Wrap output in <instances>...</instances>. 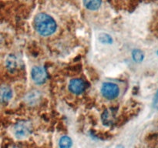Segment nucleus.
<instances>
[{
    "label": "nucleus",
    "mask_w": 158,
    "mask_h": 148,
    "mask_svg": "<svg viewBox=\"0 0 158 148\" xmlns=\"http://www.w3.org/2000/svg\"><path fill=\"white\" fill-rule=\"evenodd\" d=\"M35 31L43 36H48L53 34L56 30V23L52 17L46 13H40L34 19Z\"/></svg>",
    "instance_id": "f257e3e1"
},
{
    "label": "nucleus",
    "mask_w": 158,
    "mask_h": 148,
    "mask_svg": "<svg viewBox=\"0 0 158 148\" xmlns=\"http://www.w3.org/2000/svg\"><path fill=\"white\" fill-rule=\"evenodd\" d=\"M101 93L107 100H114L119 96L120 88L115 83H104L102 85Z\"/></svg>",
    "instance_id": "f03ea898"
},
{
    "label": "nucleus",
    "mask_w": 158,
    "mask_h": 148,
    "mask_svg": "<svg viewBox=\"0 0 158 148\" xmlns=\"http://www.w3.org/2000/svg\"><path fill=\"white\" fill-rule=\"evenodd\" d=\"M32 131V127L29 122H19L14 126V134L18 139H25L29 137Z\"/></svg>",
    "instance_id": "7ed1b4c3"
},
{
    "label": "nucleus",
    "mask_w": 158,
    "mask_h": 148,
    "mask_svg": "<svg viewBox=\"0 0 158 148\" xmlns=\"http://www.w3.org/2000/svg\"><path fill=\"white\" fill-rule=\"evenodd\" d=\"M32 80L36 84H43L47 80V72L43 66H34L31 71Z\"/></svg>",
    "instance_id": "20e7f679"
},
{
    "label": "nucleus",
    "mask_w": 158,
    "mask_h": 148,
    "mask_svg": "<svg viewBox=\"0 0 158 148\" xmlns=\"http://www.w3.org/2000/svg\"><path fill=\"white\" fill-rule=\"evenodd\" d=\"M69 89L73 93L79 95V94L83 93L85 91L86 84L81 79H73L69 82Z\"/></svg>",
    "instance_id": "39448f33"
},
{
    "label": "nucleus",
    "mask_w": 158,
    "mask_h": 148,
    "mask_svg": "<svg viewBox=\"0 0 158 148\" xmlns=\"http://www.w3.org/2000/svg\"><path fill=\"white\" fill-rule=\"evenodd\" d=\"M116 120V109L109 108L106 109L102 114V122L105 126H111L115 123Z\"/></svg>",
    "instance_id": "423d86ee"
},
{
    "label": "nucleus",
    "mask_w": 158,
    "mask_h": 148,
    "mask_svg": "<svg viewBox=\"0 0 158 148\" xmlns=\"http://www.w3.org/2000/svg\"><path fill=\"white\" fill-rule=\"evenodd\" d=\"M41 97L42 95L40 91L37 90V89H33L26 94L25 97V101L28 105L34 106L40 102V100H41Z\"/></svg>",
    "instance_id": "0eeeda50"
},
{
    "label": "nucleus",
    "mask_w": 158,
    "mask_h": 148,
    "mask_svg": "<svg viewBox=\"0 0 158 148\" xmlns=\"http://www.w3.org/2000/svg\"><path fill=\"white\" fill-rule=\"evenodd\" d=\"M12 97V90L9 86H0V103H8Z\"/></svg>",
    "instance_id": "6e6552de"
},
{
    "label": "nucleus",
    "mask_w": 158,
    "mask_h": 148,
    "mask_svg": "<svg viewBox=\"0 0 158 148\" xmlns=\"http://www.w3.org/2000/svg\"><path fill=\"white\" fill-rule=\"evenodd\" d=\"M102 0H83V5L89 10L95 11L100 9Z\"/></svg>",
    "instance_id": "1a4fd4ad"
},
{
    "label": "nucleus",
    "mask_w": 158,
    "mask_h": 148,
    "mask_svg": "<svg viewBox=\"0 0 158 148\" xmlns=\"http://www.w3.org/2000/svg\"><path fill=\"white\" fill-rule=\"evenodd\" d=\"M6 68L9 72H14L17 67V59L14 55H9L6 61Z\"/></svg>",
    "instance_id": "9d476101"
},
{
    "label": "nucleus",
    "mask_w": 158,
    "mask_h": 148,
    "mask_svg": "<svg viewBox=\"0 0 158 148\" xmlns=\"http://www.w3.org/2000/svg\"><path fill=\"white\" fill-rule=\"evenodd\" d=\"M73 145V141L71 138L68 136H63L60 140V148H71Z\"/></svg>",
    "instance_id": "9b49d317"
},
{
    "label": "nucleus",
    "mask_w": 158,
    "mask_h": 148,
    "mask_svg": "<svg viewBox=\"0 0 158 148\" xmlns=\"http://www.w3.org/2000/svg\"><path fill=\"white\" fill-rule=\"evenodd\" d=\"M133 60L137 63H140L144 59V53L140 49H134L132 52Z\"/></svg>",
    "instance_id": "f8f14e48"
},
{
    "label": "nucleus",
    "mask_w": 158,
    "mask_h": 148,
    "mask_svg": "<svg viewBox=\"0 0 158 148\" xmlns=\"http://www.w3.org/2000/svg\"><path fill=\"white\" fill-rule=\"evenodd\" d=\"M98 39L100 43L104 44H111L113 43L112 37L106 33H100L98 36Z\"/></svg>",
    "instance_id": "ddd939ff"
},
{
    "label": "nucleus",
    "mask_w": 158,
    "mask_h": 148,
    "mask_svg": "<svg viewBox=\"0 0 158 148\" xmlns=\"http://www.w3.org/2000/svg\"><path fill=\"white\" fill-rule=\"evenodd\" d=\"M153 106L155 109H158V91L156 92L155 96H154V101H153Z\"/></svg>",
    "instance_id": "4468645a"
},
{
    "label": "nucleus",
    "mask_w": 158,
    "mask_h": 148,
    "mask_svg": "<svg viewBox=\"0 0 158 148\" xmlns=\"http://www.w3.org/2000/svg\"><path fill=\"white\" fill-rule=\"evenodd\" d=\"M115 148H124V147H123V145H121V144H119V145H117V146H116Z\"/></svg>",
    "instance_id": "2eb2a0df"
},
{
    "label": "nucleus",
    "mask_w": 158,
    "mask_h": 148,
    "mask_svg": "<svg viewBox=\"0 0 158 148\" xmlns=\"http://www.w3.org/2000/svg\"><path fill=\"white\" fill-rule=\"evenodd\" d=\"M157 55H158V51H157Z\"/></svg>",
    "instance_id": "dca6fc26"
}]
</instances>
